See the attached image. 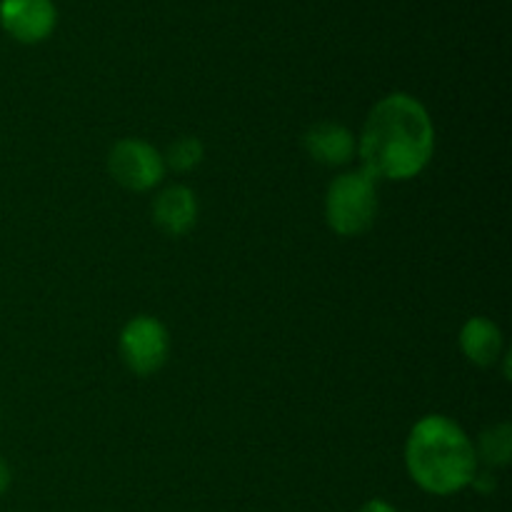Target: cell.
<instances>
[{
	"label": "cell",
	"mask_w": 512,
	"mask_h": 512,
	"mask_svg": "<svg viewBox=\"0 0 512 512\" xmlns=\"http://www.w3.org/2000/svg\"><path fill=\"white\" fill-rule=\"evenodd\" d=\"M365 173L375 180H410L435 153V125L428 108L408 93L385 95L365 120L358 145Z\"/></svg>",
	"instance_id": "1"
},
{
	"label": "cell",
	"mask_w": 512,
	"mask_h": 512,
	"mask_svg": "<svg viewBox=\"0 0 512 512\" xmlns=\"http://www.w3.org/2000/svg\"><path fill=\"white\" fill-rule=\"evenodd\" d=\"M405 468L420 490L445 498L473 483L478 475V448L450 418L425 415L408 435Z\"/></svg>",
	"instance_id": "2"
},
{
	"label": "cell",
	"mask_w": 512,
	"mask_h": 512,
	"mask_svg": "<svg viewBox=\"0 0 512 512\" xmlns=\"http://www.w3.org/2000/svg\"><path fill=\"white\" fill-rule=\"evenodd\" d=\"M378 218V180L365 170L343 173L325 195V220L343 238H355L373 228Z\"/></svg>",
	"instance_id": "3"
},
{
	"label": "cell",
	"mask_w": 512,
	"mask_h": 512,
	"mask_svg": "<svg viewBox=\"0 0 512 512\" xmlns=\"http://www.w3.org/2000/svg\"><path fill=\"white\" fill-rule=\"evenodd\" d=\"M118 348L130 373L140 375V378L153 375L163 368L170 355L168 328L153 315H138L125 323Z\"/></svg>",
	"instance_id": "4"
},
{
	"label": "cell",
	"mask_w": 512,
	"mask_h": 512,
	"mask_svg": "<svg viewBox=\"0 0 512 512\" xmlns=\"http://www.w3.org/2000/svg\"><path fill=\"white\" fill-rule=\"evenodd\" d=\"M108 170L118 185L135 193H145L160 185L165 175V160L145 140L123 138L110 150Z\"/></svg>",
	"instance_id": "5"
},
{
	"label": "cell",
	"mask_w": 512,
	"mask_h": 512,
	"mask_svg": "<svg viewBox=\"0 0 512 512\" xmlns=\"http://www.w3.org/2000/svg\"><path fill=\"white\" fill-rule=\"evenodd\" d=\"M0 25L18 43H43L58 25L53 0H0Z\"/></svg>",
	"instance_id": "6"
},
{
	"label": "cell",
	"mask_w": 512,
	"mask_h": 512,
	"mask_svg": "<svg viewBox=\"0 0 512 512\" xmlns=\"http://www.w3.org/2000/svg\"><path fill=\"white\" fill-rule=\"evenodd\" d=\"M153 220L170 238H183L198 220V198L188 185H170L155 198Z\"/></svg>",
	"instance_id": "7"
},
{
	"label": "cell",
	"mask_w": 512,
	"mask_h": 512,
	"mask_svg": "<svg viewBox=\"0 0 512 512\" xmlns=\"http://www.w3.org/2000/svg\"><path fill=\"white\" fill-rule=\"evenodd\" d=\"M303 145L315 163L330 165V168L345 165L358 150L355 135L345 125L333 123V120H323V123L308 128V133L303 135Z\"/></svg>",
	"instance_id": "8"
},
{
	"label": "cell",
	"mask_w": 512,
	"mask_h": 512,
	"mask_svg": "<svg viewBox=\"0 0 512 512\" xmlns=\"http://www.w3.org/2000/svg\"><path fill=\"white\" fill-rule=\"evenodd\" d=\"M460 350L473 365L490 368L503 353V333L493 320L470 318L460 330Z\"/></svg>",
	"instance_id": "9"
},
{
	"label": "cell",
	"mask_w": 512,
	"mask_h": 512,
	"mask_svg": "<svg viewBox=\"0 0 512 512\" xmlns=\"http://www.w3.org/2000/svg\"><path fill=\"white\" fill-rule=\"evenodd\" d=\"M205 158V148L198 138L193 135H183V138L175 140L168 148V153L163 155L165 165H170L178 173H188V170L198 168Z\"/></svg>",
	"instance_id": "10"
},
{
	"label": "cell",
	"mask_w": 512,
	"mask_h": 512,
	"mask_svg": "<svg viewBox=\"0 0 512 512\" xmlns=\"http://www.w3.org/2000/svg\"><path fill=\"white\" fill-rule=\"evenodd\" d=\"M512 438H510V425H498V428L488 430L480 438V453L478 460L483 458L490 465H505L510 460Z\"/></svg>",
	"instance_id": "11"
},
{
	"label": "cell",
	"mask_w": 512,
	"mask_h": 512,
	"mask_svg": "<svg viewBox=\"0 0 512 512\" xmlns=\"http://www.w3.org/2000/svg\"><path fill=\"white\" fill-rule=\"evenodd\" d=\"M358 512H398V508L390 503H385V500L375 498V500H368V503H365Z\"/></svg>",
	"instance_id": "12"
},
{
	"label": "cell",
	"mask_w": 512,
	"mask_h": 512,
	"mask_svg": "<svg viewBox=\"0 0 512 512\" xmlns=\"http://www.w3.org/2000/svg\"><path fill=\"white\" fill-rule=\"evenodd\" d=\"M10 483H13V473H10V465L0 458V495L8 493Z\"/></svg>",
	"instance_id": "13"
}]
</instances>
